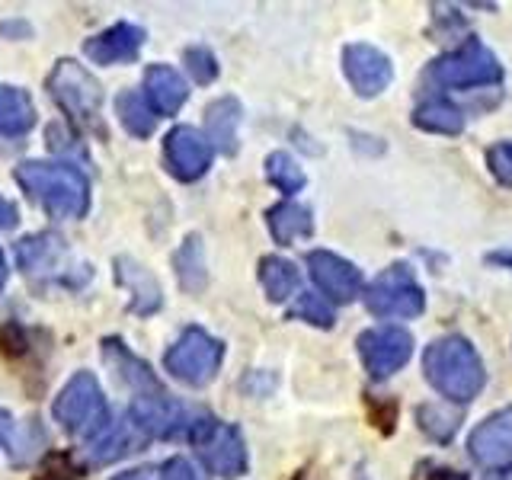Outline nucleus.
<instances>
[{"instance_id": "nucleus-15", "label": "nucleus", "mask_w": 512, "mask_h": 480, "mask_svg": "<svg viewBox=\"0 0 512 480\" xmlns=\"http://www.w3.org/2000/svg\"><path fill=\"white\" fill-rule=\"evenodd\" d=\"M144 442V432L135 426L132 416H116V420H103L90 432L87 439V458L93 464H109V461H119L128 452H135V445Z\"/></svg>"}, {"instance_id": "nucleus-11", "label": "nucleus", "mask_w": 512, "mask_h": 480, "mask_svg": "<svg viewBox=\"0 0 512 480\" xmlns=\"http://www.w3.org/2000/svg\"><path fill=\"white\" fill-rule=\"evenodd\" d=\"M343 71L346 80L352 84L359 96H378L388 90L394 68H391V58L381 52L375 45H365V42H352L343 48Z\"/></svg>"}, {"instance_id": "nucleus-35", "label": "nucleus", "mask_w": 512, "mask_h": 480, "mask_svg": "<svg viewBox=\"0 0 512 480\" xmlns=\"http://www.w3.org/2000/svg\"><path fill=\"white\" fill-rule=\"evenodd\" d=\"M490 263H496V266H509L512 269V250H500V253H490L487 256Z\"/></svg>"}, {"instance_id": "nucleus-14", "label": "nucleus", "mask_w": 512, "mask_h": 480, "mask_svg": "<svg viewBox=\"0 0 512 480\" xmlns=\"http://www.w3.org/2000/svg\"><path fill=\"white\" fill-rule=\"evenodd\" d=\"M308 269L317 288L333 301H356L362 292V272L352 266L343 256H336L330 250H314L308 253Z\"/></svg>"}, {"instance_id": "nucleus-4", "label": "nucleus", "mask_w": 512, "mask_h": 480, "mask_svg": "<svg viewBox=\"0 0 512 480\" xmlns=\"http://www.w3.org/2000/svg\"><path fill=\"white\" fill-rule=\"evenodd\" d=\"M48 93L68 112L77 125H96L103 106V87L84 64L74 58H61L48 74Z\"/></svg>"}, {"instance_id": "nucleus-20", "label": "nucleus", "mask_w": 512, "mask_h": 480, "mask_svg": "<svg viewBox=\"0 0 512 480\" xmlns=\"http://www.w3.org/2000/svg\"><path fill=\"white\" fill-rule=\"evenodd\" d=\"M240 122H244V109L234 100V96H221L205 112V128H208V144L212 151L218 148L221 154H234L237 151V138H240Z\"/></svg>"}, {"instance_id": "nucleus-3", "label": "nucleus", "mask_w": 512, "mask_h": 480, "mask_svg": "<svg viewBox=\"0 0 512 480\" xmlns=\"http://www.w3.org/2000/svg\"><path fill=\"white\" fill-rule=\"evenodd\" d=\"M128 416L135 420V426L144 432V439H202L208 426L215 420L205 410H196L189 404H180L167 394H151V397H138L135 407L128 410Z\"/></svg>"}, {"instance_id": "nucleus-17", "label": "nucleus", "mask_w": 512, "mask_h": 480, "mask_svg": "<svg viewBox=\"0 0 512 480\" xmlns=\"http://www.w3.org/2000/svg\"><path fill=\"white\" fill-rule=\"evenodd\" d=\"M64 260H68V244H64L55 231L29 234L16 244V266L32 279L52 276V272L64 266Z\"/></svg>"}, {"instance_id": "nucleus-32", "label": "nucleus", "mask_w": 512, "mask_h": 480, "mask_svg": "<svg viewBox=\"0 0 512 480\" xmlns=\"http://www.w3.org/2000/svg\"><path fill=\"white\" fill-rule=\"evenodd\" d=\"M420 426L436 439H448L455 429V416L442 413L439 407H420Z\"/></svg>"}, {"instance_id": "nucleus-34", "label": "nucleus", "mask_w": 512, "mask_h": 480, "mask_svg": "<svg viewBox=\"0 0 512 480\" xmlns=\"http://www.w3.org/2000/svg\"><path fill=\"white\" fill-rule=\"evenodd\" d=\"M16 221H20V212H16V205L10 199L0 196V231L16 228Z\"/></svg>"}, {"instance_id": "nucleus-21", "label": "nucleus", "mask_w": 512, "mask_h": 480, "mask_svg": "<svg viewBox=\"0 0 512 480\" xmlns=\"http://www.w3.org/2000/svg\"><path fill=\"white\" fill-rule=\"evenodd\" d=\"M116 282L125 288L128 295H132V311L135 314L148 317V314H154L160 308L157 279L144 266H138L135 260H128V256H119V260H116Z\"/></svg>"}, {"instance_id": "nucleus-10", "label": "nucleus", "mask_w": 512, "mask_h": 480, "mask_svg": "<svg viewBox=\"0 0 512 480\" xmlns=\"http://www.w3.org/2000/svg\"><path fill=\"white\" fill-rule=\"evenodd\" d=\"M212 144L208 138L192 125H176L173 132L164 138V160L167 170L176 176L180 183H196L205 176V170L212 167Z\"/></svg>"}, {"instance_id": "nucleus-1", "label": "nucleus", "mask_w": 512, "mask_h": 480, "mask_svg": "<svg viewBox=\"0 0 512 480\" xmlns=\"http://www.w3.org/2000/svg\"><path fill=\"white\" fill-rule=\"evenodd\" d=\"M13 180L26 196L55 218H84L90 212V183L71 164H45L26 160L13 170Z\"/></svg>"}, {"instance_id": "nucleus-38", "label": "nucleus", "mask_w": 512, "mask_h": 480, "mask_svg": "<svg viewBox=\"0 0 512 480\" xmlns=\"http://www.w3.org/2000/svg\"><path fill=\"white\" fill-rule=\"evenodd\" d=\"M112 480H151V474L148 471H125V474L112 477Z\"/></svg>"}, {"instance_id": "nucleus-8", "label": "nucleus", "mask_w": 512, "mask_h": 480, "mask_svg": "<svg viewBox=\"0 0 512 480\" xmlns=\"http://www.w3.org/2000/svg\"><path fill=\"white\" fill-rule=\"evenodd\" d=\"M365 304H368V311L378 317H416L426 308V295H423V285L416 282L413 269L397 263L384 269L381 276L368 285Z\"/></svg>"}, {"instance_id": "nucleus-28", "label": "nucleus", "mask_w": 512, "mask_h": 480, "mask_svg": "<svg viewBox=\"0 0 512 480\" xmlns=\"http://www.w3.org/2000/svg\"><path fill=\"white\" fill-rule=\"evenodd\" d=\"M266 180L279 192H285V196H295V192H301L304 183H308V176H304V170L298 167V160L292 154L276 151L266 157Z\"/></svg>"}, {"instance_id": "nucleus-36", "label": "nucleus", "mask_w": 512, "mask_h": 480, "mask_svg": "<svg viewBox=\"0 0 512 480\" xmlns=\"http://www.w3.org/2000/svg\"><path fill=\"white\" fill-rule=\"evenodd\" d=\"M10 429H13V420H10V413L0 407V442H4L10 436Z\"/></svg>"}, {"instance_id": "nucleus-37", "label": "nucleus", "mask_w": 512, "mask_h": 480, "mask_svg": "<svg viewBox=\"0 0 512 480\" xmlns=\"http://www.w3.org/2000/svg\"><path fill=\"white\" fill-rule=\"evenodd\" d=\"M7 276H10V269L4 260V250H0V295H4V288H7Z\"/></svg>"}, {"instance_id": "nucleus-2", "label": "nucleus", "mask_w": 512, "mask_h": 480, "mask_svg": "<svg viewBox=\"0 0 512 480\" xmlns=\"http://www.w3.org/2000/svg\"><path fill=\"white\" fill-rule=\"evenodd\" d=\"M426 378L442 397L455 400V404H468L480 394L487 381L484 362H480L477 349L464 340V336H442L426 349Z\"/></svg>"}, {"instance_id": "nucleus-30", "label": "nucleus", "mask_w": 512, "mask_h": 480, "mask_svg": "<svg viewBox=\"0 0 512 480\" xmlns=\"http://www.w3.org/2000/svg\"><path fill=\"white\" fill-rule=\"evenodd\" d=\"M186 68H189V74H192L196 84H212V80L218 77V58L202 45L186 48Z\"/></svg>"}, {"instance_id": "nucleus-27", "label": "nucleus", "mask_w": 512, "mask_h": 480, "mask_svg": "<svg viewBox=\"0 0 512 480\" xmlns=\"http://www.w3.org/2000/svg\"><path fill=\"white\" fill-rule=\"evenodd\" d=\"M176 263V276H180V285L186 292H199L205 288V256H202V240L196 234H189L183 240V247L173 256Z\"/></svg>"}, {"instance_id": "nucleus-19", "label": "nucleus", "mask_w": 512, "mask_h": 480, "mask_svg": "<svg viewBox=\"0 0 512 480\" xmlns=\"http://www.w3.org/2000/svg\"><path fill=\"white\" fill-rule=\"evenodd\" d=\"M103 356L106 362L112 365V372H116V378L122 384H128L138 397H151V394H164V388H160V381L151 375V368L144 365L141 359H135L132 352L125 349L122 340H106L103 343Z\"/></svg>"}, {"instance_id": "nucleus-25", "label": "nucleus", "mask_w": 512, "mask_h": 480, "mask_svg": "<svg viewBox=\"0 0 512 480\" xmlns=\"http://www.w3.org/2000/svg\"><path fill=\"white\" fill-rule=\"evenodd\" d=\"M116 112H119V122L125 125L128 135H135V138L154 135L157 116H154V109L148 106V100H144V93L125 90L119 100H116Z\"/></svg>"}, {"instance_id": "nucleus-31", "label": "nucleus", "mask_w": 512, "mask_h": 480, "mask_svg": "<svg viewBox=\"0 0 512 480\" xmlns=\"http://www.w3.org/2000/svg\"><path fill=\"white\" fill-rule=\"evenodd\" d=\"M487 167L503 186L512 189V141H500L487 151Z\"/></svg>"}, {"instance_id": "nucleus-24", "label": "nucleus", "mask_w": 512, "mask_h": 480, "mask_svg": "<svg viewBox=\"0 0 512 480\" xmlns=\"http://www.w3.org/2000/svg\"><path fill=\"white\" fill-rule=\"evenodd\" d=\"M413 122H416V128H423V132L458 135L464 128V112L448 100H429L423 106H416Z\"/></svg>"}, {"instance_id": "nucleus-7", "label": "nucleus", "mask_w": 512, "mask_h": 480, "mask_svg": "<svg viewBox=\"0 0 512 480\" xmlns=\"http://www.w3.org/2000/svg\"><path fill=\"white\" fill-rule=\"evenodd\" d=\"M55 420L74 432V436H84V432H93L106 420V397L100 381L93 378V372H77L68 384L61 388V394L55 397Z\"/></svg>"}, {"instance_id": "nucleus-22", "label": "nucleus", "mask_w": 512, "mask_h": 480, "mask_svg": "<svg viewBox=\"0 0 512 480\" xmlns=\"http://www.w3.org/2000/svg\"><path fill=\"white\" fill-rule=\"evenodd\" d=\"M36 125V106L23 87L0 84V135L20 138Z\"/></svg>"}, {"instance_id": "nucleus-9", "label": "nucleus", "mask_w": 512, "mask_h": 480, "mask_svg": "<svg viewBox=\"0 0 512 480\" xmlns=\"http://www.w3.org/2000/svg\"><path fill=\"white\" fill-rule=\"evenodd\" d=\"M359 356L372 378H388L400 372L413 356V336L400 327H375L359 336Z\"/></svg>"}, {"instance_id": "nucleus-16", "label": "nucleus", "mask_w": 512, "mask_h": 480, "mask_svg": "<svg viewBox=\"0 0 512 480\" xmlns=\"http://www.w3.org/2000/svg\"><path fill=\"white\" fill-rule=\"evenodd\" d=\"M144 45V29L135 23H116L87 39L84 52L93 64H128L135 61Z\"/></svg>"}, {"instance_id": "nucleus-33", "label": "nucleus", "mask_w": 512, "mask_h": 480, "mask_svg": "<svg viewBox=\"0 0 512 480\" xmlns=\"http://www.w3.org/2000/svg\"><path fill=\"white\" fill-rule=\"evenodd\" d=\"M160 480H208V477L189 458H170L164 464V474H160Z\"/></svg>"}, {"instance_id": "nucleus-6", "label": "nucleus", "mask_w": 512, "mask_h": 480, "mask_svg": "<svg viewBox=\"0 0 512 480\" xmlns=\"http://www.w3.org/2000/svg\"><path fill=\"white\" fill-rule=\"evenodd\" d=\"M500 77H503L500 61L477 39L464 42L452 55L436 58L429 68V80H436L442 87H484V84H496Z\"/></svg>"}, {"instance_id": "nucleus-13", "label": "nucleus", "mask_w": 512, "mask_h": 480, "mask_svg": "<svg viewBox=\"0 0 512 480\" xmlns=\"http://www.w3.org/2000/svg\"><path fill=\"white\" fill-rule=\"evenodd\" d=\"M468 448H471V458L477 464H484V468H493V471L512 468V407H503L493 416H487V420L471 432Z\"/></svg>"}, {"instance_id": "nucleus-26", "label": "nucleus", "mask_w": 512, "mask_h": 480, "mask_svg": "<svg viewBox=\"0 0 512 480\" xmlns=\"http://www.w3.org/2000/svg\"><path fill=\"white\" fill-rule=\"evenodd\" d=\"M260 282L266 288L269 301H285V298H292L298 288V269H295V263L282 260V256H263Z\"/></svg>"}, {"instance_id": "nucleus-12", "label": "nucleus", "mask_w": 512, "mask_h": 480, "mask_svg": "<svg viewBox=\"0 0 512 480\" xmlns=\"http://www.w3.org/2000/svg\"><path fill=\"white\" fill-rule=\"evenodd\" d=\"M199 455L205 468L218 477H240L247 474V445L237 426L228 423H212L208 432L199 439Z\"/></svg>"}, {"instance_id": "nucleus-5", "label": "nucleus", "mask_w": 512, "mask_h": 480, "mask_svg": "<svg viewBox=\"0 0 512 480\" xmlns=\"http://www.w3.org/2000/svg\"><path fill=\"white\" fill-rule=\"evenodd\" d=\"M221 362H224V346L199 327H189L164 356L167 372L176 381L189 384V388H205L221 372Z\"/></svg>"}, {"instance_id": "nucleus-18", "label": "nucleus", "mask_w": 512, "mask_h": 480, "mask_svg": "<svg viewBox=\"0 0 512 480\" xmlns=\"http://www.w3.org/2000/svg\"><path fill=\"white\" fill-rule=\"evenodd\" d=\"M186 80L167 64H151L144 71V100L154 109V116H173L186 103Z\"/></svg>"}, {"instance_id": "nucleus-29", "label": "nucleus", "mask_w": 512, "mask_h": 480, "mask_svg": "<svg viewBox=\"0 0 512 480\" xmlns=\"http://www.w3.org/2000/svg\"><path fill=\"white\" fill-rule=\"evenodd\" d=\"M292 317L298 320H308V324L314 327H333V311H330V304L320 298V295H301L295 304H292Z\"/></svg>"}, {"instance_id": "nucleus-23", "label": "nucleus", "mask_w": 512, "mask_h": 480, "mask_svg": "<svg viewBox=\"0 0 512 480\" xmlns=\"http://www.w3.org/2000/svg\"><path fill=\"white\" fill-rule=\"evenodd\" d=\"M266 224H269V234L276 237V244L282 247L295 244L298 237H308L314 231L311 212L298 202H279L276 208H269Z\"/></svg>"}]
</instances>
